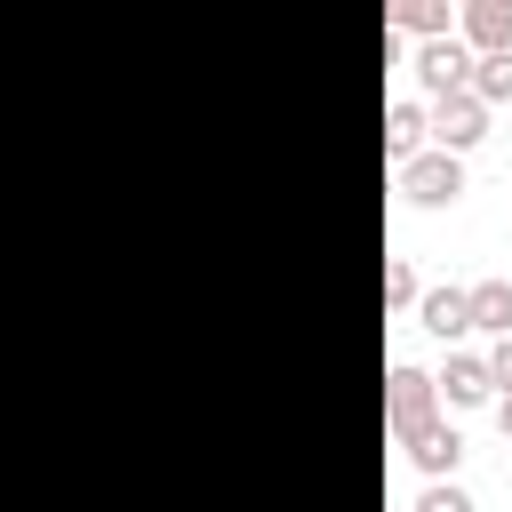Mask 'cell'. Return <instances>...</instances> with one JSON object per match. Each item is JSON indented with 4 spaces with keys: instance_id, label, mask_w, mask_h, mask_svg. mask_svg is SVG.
Instances as JSON below:
<instances>
[{
    "instance_id": "obj_1",
    "label": "cell",
    "mask_w": 512,
    "mask_h": 512,
    "mask_svg": "<svg viewBox=\"0 0 512 512\" xmlns=\"http://www.w3.org/2000/svg\"><path fill=\"white\" fill-rule=\"evenodd\" d=\"M384 424H392V440H400V448H408L424 424H440V392H432V368L400 360V368L384 376Z\"/></svg>"
},
{
    "instance_id": "obj_2",
    "label": "cell",
    "mask_w": 512,
    "mask_h": 512,
    "mask_svg": "<svg viewBox=\"0 0 512 512\" xmlns=\"http://www.w3.org/2000/svg\"><path fill=\"white\" fill-rule=\"evenodd\" d=\"M392 184H400L408 208H448V200L464 192V160H456V152H416L408 168H392Z\"/></svg>"
},
{
    "instance_id": "obj_3",
    "label": "cell",
    "mask_w": 512,
    "mask_h": 512,
    "mask_svg": "<svg viewBox=\"0 0 512 512\" xmlns=\"http://www.w3.org/2000/svg\"><path fill=\"white\" fill-rule=\"evenodd\" d=\"M472 64H480V56H472L456 32L416 48V80H424V96H432V104H440V96H464V88H472Z\"/></svg>"
},
{
    "instance_id": "obj_4",
    "label": "cell",
    "mask_w": 512,
    "mask_h": 512,
    "mask_svg": "<svg viewBox=\"0 0 512 512\" xmlns=\"http://www.w3.org/2000/svg\"><path fill=\"white\" fill-rule=\"evenodd\" d=\"M424 112H432V152H456V160H464V152L488 136V104H480L472 88H464V96H440V104H424Z\"/></svg>"
},
{
    "instance_id": "obj_5",
    "label": "cell",
    "mask_w": 512,
    "mask_h": 512,
    "mask_svg": "<svg viewBox=\"0 0 512 512\" xmlns=\"http://www.w3.org/2000/svg\"><path fill=\"white\" fill-rule=\"evenodd\" d=\"M432 392H440V408H488L496 400V376H488L480 352H448V368L432 376Z\"/></svg>"
},
{
    "instance_id": "obj_6",
    "label": "cell",
    "mask_w": 512,
    "mask_h": 512,
    "mask_svg": "<svg viewBox=\"0 0 512 512\" xmlns=\"http://www.w3.org/2000/svg\"><path fill=\"white\" fill-rule=\"evenodd\" d=\"M456 40H464L472 56H512V0H464Z\"/></svg>"
},
{
    "instance_id": "obj_7",
    "label": "cell",
    "mask_w": 512,
    "mask_h": 512,
    "mask_svg": "<svg viewBox=\"0 0 512 512\" xmlns=\"http://www.w3.org/2000/svg\"><path fill=\"white\" fill-rule=\"evenodd\" d=\"M416 152H432V112L416 96H400V104H384V160L408 168Z\"/></svg>"
},
{
    "instance_id": "obj_8",
    "label": "cell",
    "mask_w": 512,
    "mask_h": 512,
    "mask_svg": "<svg viewBox=\"0 0 512 512\" xmlns=\"http://www.w3.org/2000/svg\"><path fill=\"white\" fill-rule=\"evenodd\" d=\"M416 320H424V328H432V336H440L448 352H456V344L472 336V312H464V288H424V296H416Z\"/></svg>"
},
{
    "instance_id": "obj_9",
    "label": "cell",
    "mask_w": 512,
    "mask_h": 512,
    "mask_svg": "<svg viewBox=\"0 0 512 512\" xmlns=\"http://www.w3.org/2000/svg\"><path fill=\"white\" fill-rule=\"evenodd\" d=\"M408 456H416V472H424V480H448V472L464 464V440H456V424L440 416V424H424V432L408 440Z\"/></svg>"
},
{
    "instance_id": "obj_10",
    "label": "cell",
    "mask_w": 512,
    "mask_h": 512,
    "mask_svg": "<svg viewBox=\"0 0 512 512\" xmlns=\"http://www.w3.org/2000/svg\"><path fill=\"white\" fill-rule=\"evenodd\" d=\"M464 312H472V328H488V336H512V280H504V272L472 280V288H464Z\"/></svg>"
},
{
    "instance_id": "obj_11",
    "label": "cell",
    "mask_w": 512,
    "mask_h": 512,
    "mask_svg": "<svg viewBox=\"0 0 512 512\" xmlns=\"http://www.w3.org/2000/svg\"><path fill=\"white\" fill-rule=\"evenodd\" d=\"M392 32H416V40H448V32H456V16H448L440 0H400V8H392Z\"/></svg>"
},
{
    "instance_id": "obj_12",
    "label": "cell",
    "mask_w": 512,
    "mask_h": 512,
    "mask_svg": "<svg viewBox=\"0 0 512 512\" xmlns=\"http://www.w3.org/2000/svg\"><path fill=\"white\" fill-rule=\"evenodd\" d=\"M472 96L480 104H512V56H480L472 64Z\"/></svg>"
},
{
    "instance_id": "obj_13",
    "label": "cell",
    "mask_w": 512,
    "mask_h": 512,
    "mask_svg": "<svg viewBox=\"0 0 512 512\" xmlns=\"http://www.w3.org/2000/svg\"><path fill=\"white\" fill-rule=\"evenodd\" d=\"M416 296H424L416 264H408V256H392V264H384V304H392V312H416Z\"/></svg>"
},
{
    "instance_id": "obj_14",
    "label": "cell",
    "mask_w": 512,
    "mask_h": 512,
    "mask_svg": "<svg viewBox=\"0 0 512 512\" xmlns=\"http://www.w3.org/2000/svg\"><path fill=\"white\" fill-rule=\"evenodd\" d=\"M408 512H472V496H464L456 480H424V496H416Z\"/></svg>"
},
{
    "instance_id": "obj_15",
    "label": "cell",
    "mask_w": 512,
    "mask_h": 512,
    "mask_svg": "<svg viewBox=\"0 0 512 512\" xmlns=\"http://www.w3.org/2000/svg\"><path fill=\"white\" fill-rule=\"evenodd\" d=\"M488 360V376H496V400L512 392V336H496V352H480Z\"/></svg>"
},
{
    "instance_id": "obj_16",
    "label": "cell",
    "mask_w": 512,
    "mask_h": 512,
    "mask_svg": "<svg viewBox=\"0 0 512 512\" xmlns=\"http://www.w3.org/2000/svg\"><path fill=\"white\" fill-rule=\"evenodd\" d=\"M496 424H504V448H512V392L496 400Z\"/></svg>"
}]
</instances>
